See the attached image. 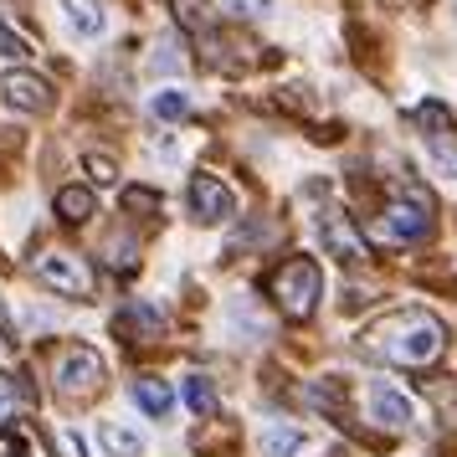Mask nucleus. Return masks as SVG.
<instances>
[{
	"mask_svg": "<svg viewBox=\"0 0 457 457\" xmlns=\"http://www.w3.org/2000/svg\"><path fill=\"white\" fill-rule=\"evenodd\" d=\"M360 354L401 365V370H432L447 354V329L427 309H391L360 334Z\"/></svg>",
	"mask_w": 457,
	"mask_h": 457,
	"instance_id": "1",
	"label": "nucleus"
},
{
	"mask_svg": "<svg viewBox=\"0 0 457 457\" xmlns=\"http://www.w3.org/2000/svg\"><path fill=\"white\" fill-rule=\"evenodd\" d=\"M319 293H324V272H319L313 257H288V262H278V268L268 272V298L278 303L283 319H293V324L313 319Z\"/></svg>",
	"mask_w": 457,
	"mask_h": 457,
	"instance_id": "2",
	"label": "nucleus"
},
{
	"mask_svg": "<svg viewBox=\"0 0 457 457\" xmlns=\"http://www.w3.org/2000/svg\"><path fill=\"white\" fill-rule=\"evenodd\" d=\"M31 272H37V283L52 288L57 298H78V303H87V298L98 293V278H93V268H87V257H78V252H67V247L42 252V257L31 262Z\"/></svg>",
	"mask_w": 457,
	"mask_h": 457,
	"instance_id": "3",
	"label": "nucleus"
},
{
	"mask_svg": "<svg viewBox=\"0 0 457 457\" xmlns=\"http://www.w3.org/2000/svg\"><path fill=\"white\" fill-rule=\"evenodd\" d=\"M104 354L98 350H87V345H62L57 350V360H52V386L62 395H93V391H104Z\"/></svg>",
	"mask_w": 457,
	"mask_h": 457,
	"instance_id": "4",
	"label": "nucleus"
},
{
	"mask_svg": "<svg viewBox=\"0 0 457 457\" xmlns=\"http://www.w3.org/2000/svg\"><path fill=\"white\" fill-rule=\"evenodd\" d=\"M380 237H395V242H421L432 231V195H401V201H386V216H380Z\"/></svg>",
	"mask_w": 457,
	"mask_h": 457,
	"instance_id": "5",
	"label": "nucleus"
},
{
	"mask_svg": "<svg viewBox=\"0 0 457 457\" xmlns=\"http://www.w3.org/2000/svg\"><path fill=\"white\" fill-rule=\"evenodd\" d=\"M190 216H195L201 227H221V221H231V216H237V195H231L227 180H216L211 170L190 175Z\"/></svg>",
	"mask_w": 457,
	"mask_h": 457,
	"instance_id": "6",
	"label": "nucleus"
},
{
	"mask_svg": "<svg viewBox=\"0 0 457 457\" xmlns=\"http://www.w3.org/2000/svg\"><path fill=\"white\" fill-rule=\"evenodd\" d=\"M313 231H319V242H324L339 262H350V268H365V262H370V247H365V237L354 231L350 216H339V211H319V216H313Z\"/></svg>",
	"mask_w": 457,
	"mask_h": 457,
	"instance_id": "7",
	"label": "nucleus"
},
{
	"mask_svg": "<svg viewBox=\"0 0 457 457\" xmlns=\"http://www.w3.org/2000/svg\"><path fill=\"white\" fill-rule=\"evenodd\" d=\"M113 334H124L129 345H154V339H165V313L145 303V298H134L119 319H113Z\"/></svg>",
	"mask_w": 457,
	"mask_h": 457,
	"instance_id": "8",
	"label": "nucleus"
},
{
	"mask_svg": "<svg viewBox=\"0 0 457 457\" xmlns=\"http://www.w3.org/2000/svg\"><path fill=\"white\" fill-rule=\"evenodd\" d=\"M0 93H5V104L16 108V113H46L52 108V83L37 78V72H5Z\"/></svg>",
	"mask_w": 457,
	"mask_h": 457,
	"instance_id": "9",
	"label": "nucleus"
},
{
	"mask_svg": "<svg viewBox=\"0 0 457 457\" xmlns=\"http://www.w3.org/2000/svg\"><path fill=\"white\" fill-rule=\"evenodd\" d=\"M370 411H375V421H380L386 432L411 427V401H406L401 391H391L386 380H375V386H370Z\"/></svg>",
	"mask_w": 457,
	"mask_h": 457,
	"instance_id": "10",
	"label": "nucleus"
},
{
	"mask_svg": "<svg viewBox=\"0 0 457 457\" xmlns=\"http://www.w3.org/2000/svg\"><path fill=\"white\" fill-rule=\"evenodd\" d=\"M62 16H67V31L78 37V42H93V37H104V0H62Z\"/></svg>",
	"mask_w": 457,
	"mask_h": 457,
	"instance_id": "11",
	"label": "nucleus"
},
{
	"mask_svg": "<svg viewBox=\"0 0 457 457\" xmlns=\"http://www.w3.org/2000/svg\"><path fill=\"white\" fill-rule=\"evenodd\" d=\"M93 211H98V195H93L87 186H62V190H57V216H62L67 227L93 221Z\"/></svg>",
	"mask_w": 457,
	"mask_h": 457,
	"instance_id": "12",
	"label": "nucleus"
},
{
	"mask_svg": "<svg viewBox=\"0 0 457 457\" xmlns=\"http://www.w3.org/2000/svg\"><path fill=\"white\" fill-rule=\"evenodd\" d=\"M416 124L427 129V139H432V145H453V134H457L453 108H447V104H436V98H427V104L416 108Z\"/></svg>",
	"mask_w": 457,
	"mask_h": 457,
	"instance_id": "13",
	"label": "nucleus"
},
{
	"mask_svg": "<svg viewBox=\"0 0 457 457\" xmlns=\"http://www.w3.org/2000/svg\"><path fill=\"white\" fill-rule=\"evenodd\" d=\"M98 442H104L108 457H139L145 453V436L124 427V421H98Z\"/></svg>",
	"mask_w": 457,
	"mask_h": 457,
	"instance_id": "14",
	"label": "nucleus"
},
{
	"mask_svg": "<svg viewBox=\"0 0 457 457\" xmlns=\"http://www.w3.org/2000/svg\"><path fill=\"white\" fill-rule=\"evenodd\" d=\"M129 395H134V401H139V411H149V416H165V411H170V401H175V395H170V386L160 380V375H139V380L129 386Z\"/></svg>",
	"mask_w": 457,
	"mask_h": 457,
	"instance_id": "15",
	"label": "nucleus"
},
{
	"mask_svg": "<svg viewBox=\"0 0 457 457\" xmlns=\"http://www.w3.org/2000/svg\"><path fill=\"white\" fill-rule=\"evenodd\" d=\"M175 5V21L186 26V31H195V37H206L211 26H216V5L211 0H170Z\"/></svg>",
	"mask_w": 457,
	"mask_h": 457,
	"instance_id": "16",
	"label": "nucleus"
},
{
	"mask_svg": "<svg viewBox=\"0 0 457 457\" xmlns=\"http://www.w3.org/2000/svg\"><path fill=\"white\" fill-rule=\"evenodd\" d=\"M262 453L268 457H298L303 453V427H283V421H272L268 432H262Z\"/></svg>",
	"mask_w": 457,
	"mask_h": 457,
	"instance_id": "17",
	"label": "nucleus"
},
{
	"mask_svg": "<svg viewBox=\"0 0 457 457\" xmlns=\"http://www.w3.org/2000/svg\"><path fill=\"white\" fill-rule=\"evenodd\" d=\"M180 391H186V406L195 416H211L216 406H221V395H216V386H211L206 375H186V380H180Z\"/></svg>",
	"mask_w": 457,
	"mask_h": 457,
	"instance_id": "18",
	"label": "nucleus"
},
{
	"mask_svg": "<svg viewBox=\"0 0 457 457\" xmlns=\"http://www.w3.org/2000/svg\"><path fill=\"white\" fill-rule=\"evenodd\" d=\"M149 113H154V119H165V124H180V119L190 113V98L180 93V87H165V93H154V98H149Z\"/></svg>",
	"mask_w": 457,
	"mask_h": 457,
	"instance_id": "19",
	"label": "nucleus"
},
{
	"mask_svg": "<svg viewBox=\"0 0 457 457\" xmlns=\"http://www.w3.org/2000/svg\"><path fill=\"white\" fill-rule=\"evenodd\" d=\"M221 5H227L237 21H262V16L272 11V0H221Z\"/></svg>",
	"mask_w": 457,
	"mask_h": 457,
	"instance_id": "20",
	"label": "nucleus"
},
{
	"mask_svg": "<svg viewBox=\"0 0 457 457\" xmlns=\"http://www.w3.org/2000/svg\"><path fill=\"white\" fill-rule=\"evenodd\" d=\"M26 52H31V46H26V37H16L11 26H0V57H16V62H21Z\"/></svg>",
	"mask_w": 457,
	"mask_h": 457,
	"instance_id": "21",
	"label": "nucleus"
},
{
	"mask_svg": "<svg viewBox=\"0 0 457 457\" xmlns=\"http://www.w3.org/2000/svg\"><path fill=\"white\" fill-rule=\"evenodd\" d=\"M87 175H93L98 186H113V180H119V175H113V160H108V154H87Z\"/></svg>",
	"mask_w": 457,
	"mask_h": 457,
	"instance_id": "22",
	"label": "nucleus"
},
{
	"mask_svg": "<svg viewBox=\"0 0 457 457\" xmlns=\"http://www.w3.org/2000/svg\"><path fill=\"white\" fill-rule=\"evenodd\" d=\"M427 154H432V165L442 170V175H453V180H457V149L453 145H432Z\"/></svg>",
	"mask_w": 457,
	"mask_h": 457,
	"instance_id": "23",
	"label": "nucleus"
},
{
	"mask_svg": "<svg viewBox=\"0 0 457 457\" xmlns=\"http://www.w3.org/2000/svg\"><path fill=\"white\" fill-rule=\"evenodd\" d=\"M124 206L129 211H160V195H154V190H124Z\"/></svg>",
	"mask_w": 457,
	"mask_h": 457,
	"instance_id": "24",
	"label": "nucleus"
},
{
	"mask_svg": "<svg viewBox=\"0 0 457 457\" xmlns=\"http://www.w3.org/2000/svg\"><path fill=\"white\" fill-rule=\"evenodd\" d=\"M154 52H160V57H149V72H175V67H180V57H175V42H160Z\"/></svg>",
	"mask_w": 457,
	"mask_h": 457,
	"instance_id": "25",
	"label": "nucleus"
},
{
	"mask_svg": "<svg viewBox=\"0 0 457 457\" xmlns=\"http://www.w3.org/2000/svg\"><path fill=\"white\" fill-rule=\"evenodd\" d=\"M11 411H16V386H11V380L0 375V427L11 421Z\"/></svg>",
	"mask_w": 457,
	"mask_h": 457,
	"instance_id": "26",
	"label": "nucleus"
},
{
	"mask_svg": "<svg viewBox=\"0 0 457 457\" xmlns=\"http://www.w3.org/2000/svg\"><path fill=\"white\" fill-rule=\"evenodd\" d=\"M5 457H31V453H26L21 442H11V453H5Z\"/></svg>",
	"mask_w": 457,
	"mask_h": 457,
	"instance_id": "27",
	"label": "nucleus"
}]
</instances>
